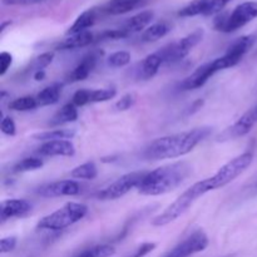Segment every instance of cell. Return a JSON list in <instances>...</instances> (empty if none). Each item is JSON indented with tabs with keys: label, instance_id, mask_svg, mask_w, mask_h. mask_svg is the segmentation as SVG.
Returning a JSON list of instances; mask_svg holds the SVG:
<instances>
[{
	"label": "cell",
	"instance_id": "cell-30",
	"mask_svg": "<svg viewBox=\"0 0 257 257\" xmlns=\"http://www.w3.org/2000/svg\"><path fill=\"white\" fill-rule=\"evenodd\" d=\"M115 253V248L110 245H97L75 257H110Z\"/></svg>",
	"mask_w": 257,
	"mask_h": 257
},
{
	"label": "cell",
	"instance_id": "cell-37",
	"mask_svg": "<svg viewBox=\"0 0 257 257\" xmlns=\"http://www.w3.org/2000/svg\"><path fill=\"white\" fill-rule=\"evenodd\" d=\"M135 102H136L135 94H131L130 93V94L123 95V97L115 103V108H117L118 110H127L135 104Z\"/></svg>",
	"mask_w": 257,
	"mask_h": 257
},
{
	"label": "cell",
	"instance_id": "cell-31",
	"mask_svg": "<svg viewBox=\"0 0 257 257\" xmlns=\"http://www.w3.org/2000/svg\"><path fill=\"white\" fill-rule=\"evenodd\" d=\"M117 94L115 88H104V89H89V103H100L113 99Z\"/></svg>",
	"mask_w": 257,
	"mask_h": 257
},
{
	"label": "cell",
	"instance_id": "cell-5",
	"mask_svg": "<svg viewBox=\"0 0 257 257\" xmlns=\"http://www.w3.org/2000/svg\"><path fill=\"white\" fill-rule=\"evenodd\" d=\"M257 18V2H245L238 4L227 14L218 15L215 19L216 30L222 33H232L241 29Z\"/></svg>",
	"mask_w": 257,
	"mask_h": 257
},
{
	"label": "cell",
	"instance_id": "cell-13",
	"mask_svg": "<svg viewBox=\"0 0 257 257\" xmlns=\"http://www.w3.org/2000/svg\"><path fill=\"white\" fill-rule=\"evenodd\" d=\"M38 153L47 157H54V156L72 157L75 153V148L69 140L49 141V142H44L38 148Z\"/></svg>",
	"mask_w": 257,
	"mask_h": 257
},
{
	"label": "cell",
	"instance_id": "cell-9",
	"mask_svg": "<svg viewBox=\"0 0 257 257\" xmlns=\"http://www.w3.org/2000/svg\"><path fill=\"white\" fill-rule=\"evenodd\" d=\"M202 38L203 30L197 29L195 32L190 33L188 35H186L185 38H182L178 42L163 47L161 50H162L163 55H165L166 63H173L178 62V60H182L183 58H186L192 52L193 48L202 40Z\"/></svg>",
	"mask_w": 257,
	"mask_h": 257
},
{
	"label": "cell",
	"instance_id": "cell-21",
	"mask_svg": "<svg viewBox=\"0 0 257 257\" xmlns=\"http://www.w3.org/2000/svg\"><path fill=\"white\" fill-rule=\"evenodd\" d=\"M98 18V10L97 9H88L85 12H83L79 17L75 19V22L73 23L72 27L67 30V35H73V34H79V33L88 32L90 27H93Z\"/></svg>",
	"mask_w": 257,
	"mask_h": 257
},
{
	"label": "cell",
	"instance_id": "cell-20",
	"mask_svg": "<svg viewBox=\"0 0 257 257\" xmlns=\"http://www.w3.org/2000/svg\"><path fill=\"white\" fill-rule=\"evenodd\" d=\"M94 40H95V35L88 30V32L79 33V34L68 35L63 42H60L59 44L57 45V49L59 50L78 49V48H83L92 44Z\"/></svg>",
	"mask_w": 257,
	"mask_h": 257
},
{
	"label": "cell",
	"instance_id": "cell-25",
	"mask_svg": "<svg viewBox=\"0 0 257 257\" xmlns=\"http://www.w3.org/2000/svg\"><path fill=\"white\" fill-rule=\"evenodd\" d=\"M208 3L210 0H192L188 3L187 5L178 10V17L181 18H191V17H197V15H205L207 12Z\"/></svg>",
	"mask_w": 257,
	"mask_h": 257
},
{
	"label": "cell",
	"instance_id": "cell-3",
	"mask_svg": "<svg viewBox=\"0 0 257 257\" xmlns=\"http://www.w3.org/2000/svg\"><path fill=\"white\" fill-rule=\"evenodd\" d=\"M212 191L210 183V178H206V180L200 181V182L195 183L193 186H191L190 188L185 191L181 196H178L177 200L173 201L167 208H166L163 212H161L160 215L156 216L152 220V225L156 227H162V226L168 225V223L173 222V221L177 220L178 217L183 215L193 203L196 202V200L200 197H202L205 193Z\"/></svg>",
	"mask_w": 257,
	"mask_h": 257
},
{
	"label": "cell",
	"instance_id": "cell-17",
	"mask_svg": "<svg viewBox=\"0 0 257 257\" xmlns=\"http://www.w3.org/2000/svg\"><path fill=\"white\" fill-rule=\"evenodd\" d=\"M163 63H166V60L162 50H158V52L147 55L141 62L140 68H138V78L146 80L151 79V78H153L157 74L158 69H160V67Z\"/></svg>",
	"mask_w": 257,
	"mask_h": 257
},
{
	"label": "cell",
	"instance_id": "cell-29",
	"mask_svg": "<svg viewBox=\"0 0 257 257\" xmlns=\"http://www.w3.org/2000/svg\"><path fill=\"white\" fill-rule=\"evenodd\" d=\"M38 107L37 98L30 97H20L14 99L13 102H10L9 108L13 110H17V112H28V110H33Z\"/></svg>",
	"mask_w": 257,
	"mask_h": 257
},
{
	"label": "cell",
	"instance_id": "cell-42",
	"mask_svg": "<svg viewBox=\"0 0 257 257\" xmlns=\"http://www.w3.org/2000/svg\"><path fill=\"white\" fill-rule=\"evenodd\" d=\"M45 78V72L44 70H38L34 73V79L35 80H43Z\"/></svg>",
	"mask_w": 257,
	"mask_h": 257
},
{
	"label": "cell",
	"instance_id": "cell-23",
	"mask_svg": "<svg viewBox=\"0 0 257 257\" xmlns=\"http://www.w3.org/2000/svg\"><path fill=\"white\" fill-rule=\"evenodd\" d=\"M60 93H62V84H59V83H54V84L45 87L35 97L37 98L38 107H45V105H52L58 103Z\"/></svg>",
	"mask_w": 257,
	"mask_h": 257
},
{
	"label": "cell",
	"instance_id": "cell-34",
	"mask_svg": "<svg viewBox=\"0 0 257 257\" xmlns=\"http://www.w3.org/2000/svg\"><path fill=\"white\" fill-rule=\"evenodd\" d=\"M0 130H2V132L7 136L17 135V125H15V122L13 120V118L9 117V115H5V117L2 118Z\"/></svg>",
	"mask_w": 257,
	"mask_h": 257
},
{
	"label": "cell",
	"instance_id": "cell-7",
	"mask_svg": "<svg viewBox=\"0 0 257 257\" xmlns=\"http://www.w3.org/2000/svg\"><path fill=\"white\" fill-rule=\"evenodd\" d=\"M230 68L227 60L222 57L216 58L212 62H208L206 64L198 67L195 72L191 75H188L187 78L182 80L180 83V89L181 90H192L201 88L202 85H205L207 83V80L212 77L213 74H216L217 72L223 69H227Z\"/></svg>",
	"mask_w": 257,
	"mask_h": 257
},
{
	"label": "cell",
	"instance_id": "cell-12",
	"mask_svg": "<svg viewBox=\"0 0 257 257\" xmlns=\"http://www.w3.org/2000/svg\"><path fill=\"white\" fill-rule=\"evenodd\" d=\"M80 191L82 188L79 183L72 180H64L43 186L38 191V195L45 198H54L64 197V196H77L79 195Z\"/></svg>",
	"mask_w": 257,
	"mask_h": 257
},
{
	"label": "cell",
	"instance_id": "cell-28",
	"mask_svg": "<svg viewBox=\"0 0 257 257\" xmlns=\"http://www.w3.org/2000/svg\"><path fill=\"white\" fill-rule=\"evenodd\" d=\"M43 161L38 157H27L23 158L22 161L17 163L13 167V172L14 173H22V172H29V171L39 170L43 167Z\"/></svg>",
	"mask_w": 257,
	"mask_h": 257
},
{
	"label": "cell",
	"instance_id": "cell-26",
	"mask_svg": "<svg viewBox=\"0 0 257 257\" xmlns=\"http://www.w3.org/2000/svg\"><path fill=\"white\" fill-rule=\"evenodd\" d=\"M75 136L74 130H53L47 131V132L38 133L33 136L35 141H42V142H49V141L58 140H70Z\"/></svg>",
	"mask_w": 257,
	"mask_h": 257
},
{
	"label": "cell",
	"instance_id": "cell-22",
	"mask_svg": "<svg viewBox=\"0 0 257 257\" xmlns=\"http://www.w3.org/2000/svg\"><path fill=\"white\" fill-rule=\"evenodd\" d=\"M78 119V109L73 103H67L63 105L50 119L49 124L52 127H57V125L67 124V123L75 122Z\"/></svg>",
	"mask_w": 257,
	"mask_h": 257
},
{
	"label": "cell",
	"instance_id": "cell-16",
	"mask_svg": "<svg viewBox=\"0 0 257 257\" xmlns=\"http://www.w3.org/2000/svg\"><path fill=\"white\" fill-rule=\"evenodd\" d=\"M153 17H155L153 12L146 10V12H141L140 14L130 18V19L119 28L123 38L130 37V35L135 34V33L142 32L143 29L146 30V28H148V25H150L151 22L153 20Z\"/></svg>",
	"mask_w": 257,
	"mask_h": 257
},
{
	"label": "cell",
	"instance_id": "cell-33",
	"mask_svg": "<svg viewBox=\"0 0 257 257\" xmlns=\"http://www.w3.org/2000/svg\"><path fill=\"white\" fill-rule=\"evenodd\" d=\"M53 59H54V53L53 52L43 53L33 60L30 68H32V70H34V73L38 70H44V68H47L53 62Z\"/></svg>",
	"mask_w": 257,
	"mask_h": 257
},
{
	"label": "cell",
	"instance_id": "cell-10",
	"mask_svg": "<svg viewBox=\"0 0 257 257\" xmlns=\"http://www.w3.org/2000/svg\"><path fill=\"white\" fill-rule=\"evenodd\" d=\"M208 243L210 241H208L207 235L203 231L197 230L185 240L181 241L178 245H176L170 252L166 253L165 257H191L195 253L205 251Z\"/></svg>",
	"mask_w": 257,
	"mask_h": 257
},
{
	"label": "cell",
	"instance_id": "cell-41",
	"mask_svg": "<svg viewBox=\"0 0 257 257\" xmlns=\"http://www.w3.org/2000/svg\"><path fill=\"white\" fill-rule=\"evenodd\" d=\"M155 248H156V243L146 242V243H143V245H141L140 247L136 250V252L133 253L132 257H145L146 255H148L150 252H152Z\"/></svg>",
	"mask_w": 257,
	"mask_h": 257
},
{
	"label": "cell",
	"instance_id": "cell-14",
	"mask_svg": "<svg viewBox=\"0 0 257 257\" xmlns=\"http://www.w3.org/2000/svg\"><path fill=\"white\" fill-rule=\"evenodd\" d=\"M30 210H32V205L27 200H17V198L5 200L3 201L2 207H0V220H2V223H4L10 218L22 217L27 215Z\"/></svg>",
	"mask_w": 257,
	"mask_h": 257
},
{
	"label": "cell",
	"instance_id": "cell-24",
	"mask_svg": "<svg viewBox=\"0 0 257 257\" xmlns=\"http://www.w3.org/2000/svg\"><path fill=\"white\" fill-rule=\"evenodd\" d=\"M171 32V24L167 22H158L155 24L150 25L145 32L142 33L141 40L145 43L157 42L161 38L166 37Z\"/></svg>",
	"mask_w": 257,
	"mask_h": 257
},
{
	"label": "cell",
	"instance_id": "cell-2",
	"mask_svg": "<svg viewBox=\"0 0 257 257\" xmlns=\"http://www.w3.org/2000/svg\"><path fill=\"white\" fill-rule=\"evenodd\" d=\"M191 166L186 162H176L162 166L146 173L137 187L145 196H160L176 190L190 176Z\"/></svg>",
	"mask_w": 257,
	"mask_h": 257
},
{
	"label": "cell",
	"instance_id": "cell-1",
	"mask_svg": "<svg viewBox=\"0 0 257 257\" xmlns=\"http://www.w3.org/2000/svg\"><path fill=\"white\" fill-rule=\"evenodd\" d=\"M210 127H198L176 135L166 136L153 141L143 151V158L148 161L173 160L192 152L202 141L211 135Z\"/></svg>",
	"mask_w": 257,
	"mask_h": 257
},
{
	"label": "cell",
	"instance_id": "cell-39",
	"mask_svg": "<svg viewBox=\"0 0 257 257\" xmlns=\"http://www.w3.org/2000/svg\"><path fill=\"white\" fill-rule=\"evenodd\" d=\"M13 63V55L8 52H3L0 54V75H4L8 72Z\"/></svg>",
	"mask_w": 257,
	"mask_h": 257
},
{
	"label": "cell",
	"instance_id": "cell-38",
	"mask_svg": "<svg viewBox=\"0 0 257 257\" xmlns=\"http://www.w3.org/2000/svg\"><path fill=\"white\" fill-rule=\"evenodd\" d=\"M17 247V237L10 236V237H4L0 240V252L8 253L12 252Z\"/></svg>",
	"mask_w": 257,
	"mask_h": 257
},
{
	"label": "cell",
	"instance_id": "cell-19",
	"mask_svg": "<svg viewBox=\"0 0 257 257\" xmlns=\"http://www.w3.org/2000/svg\"><path fill=\"white\" fill-rule=\"evenodd\" d=\"M256 40H257V34L243 35V37L238 38L236 42H233L232 44H231V47L228 48L226 54H228L230 57H232L233 59H236L238 63H240L241 60H242V58L246 55V53L253 47Z\"/></svg>",
	"mask_w": 257,
	"mask_h": 257
},
{
	"label": "cell",
	"instance_id": "cell-15",
	"mask_svg": "<svg viewBox=\"0 0 257 257\" xmlns=\"http://www.w3.org/2000/svg\"><path fill=\"white\" fill-rule=\"evenodd\" d=\"M102 55V52H92L89 54L85 55L82 59V62L73 69L68 77V82L75 83V82H82V80L87 79L88 75L93 72V69L97 65L98 59Z\"/></svg>",
	"mask_w": 257,
	"mask_h": 257
},
{
	"label": "cell",
	"instance_id": "cell-11",
	"mask_svg": "<svg viewBox=\"0 0 257 257\" xmlns=\"http://www.w3.org/2000/svg\"><path fill=\"white\" fill-rule=\"evenodd\" d=\"M257 124V105L248 109L247 112L243 113L232 125L226 128L220 136H218V141H230L236 140L246 136L247 133L251 132L253 127Z\"/></svg>",
	"mask_w": 257,
	"mask_h": 257
},
{
	"label": "cell",
	"instance_id": "cell-8",
	"mask_svg": "<svg viewBox=\"0 0 257 257\" xmlns=\"http://www.w3.org/2000/svg\"><path fill=\"white\" fill-rule=\"evenodd\" d=\"M146 173L147 172H131L122 176L117 181L110 183L109 186L100 190L97 193V198L100 201H113L123 197L131 190L137 188L140 186V183L142 182Z\"/></svg>",
	"mask_w": 257,
	"mask_h": 257
},
{
	"label": "cell",
	"instance_id": "cell-6",
	"mask_svg": "<svg viewBox=\"0 0 257 257\" xmlns=\"http://www.w3.org/2000/svg\"><path fill=\"white\" fill-rule=\"evenodd\" d=\"M253 155L251 152H245L237 157L232 158L230 162L220 168L212 177H210L211 188L217 190V188L225 187L226 185L235 181L242 172H245L248 166L252 163Z\"/></svg>",
	"mask_w": 257,
	"mask_h": 257
},
{
	"label": "cell",
	"instance_id": "cell-35",
	"mask_svg": "<svg viewBox=\"0 0 257 257\" xmlns=\"http://www.w3.org/2000/svg\"><path fill=\"white\" fill-rule=\"evenodd\" d=\"M72 103L75 107H83L85 104H89V89L77 90L73 95Z\"/></svg>",
	"mask_w": 257,
	"mask_h": 257
},
{
	"label": "cell",
	"instance_id": "cell-4",
	"mask_svg": "<svg viewBox=\"0 0 257 257\" xmlns=\"http://www.w3.org/2000/svg\"><path fill=\"white\" fill-rule=\"evenodd\" d=\"M88 213V207L83 203L68 202L63 207L58 208L57 211L50 215L45 216L38 222L37 228L39 230H52L60 231L69 226L74 225L78 221L83 220Z\"/></svg>",
	"mask_w": 257,
	"mask_h": 257
},
{
	"label": "cell",
	"instance_id": "cell-27",
	"mask_svg": "<svg viewBox=\"0 0 257 257\" xmlns=\"http://www.w3.org/2000/svg\"><path fill=\"white\" fill-rule=\"evenodd\" d=\"M98 175L97 166L94 162H85L78 167L73 168L70 172V177L78 180H94Z\"/></svg>",
	"mask_w": 257,
	"mask_h": 257
},
{
	"label": "cell",
	"instance_id": "cell-18",
	"mask_svg": "<svg viewBox=\"0 0 257 257\" xmlns=\"http://www.w3.org/2000/svg\"><path fill=\"white\" fill-rule=\"evenodd\" d=\"M146 3L147 0H109L100 8V12L107 15H120L138 9Z\"/></svg>",
	"mask_w": 257,
	"mask_h": 257
},
{
	"label": "cell",
	"instance_id": "cell-40",
	"mask_svg": "<svg viewBox=\"0 0 257 257\" xmlns=\"http://www.w3.org/2000/svg\"><path fill=\"white\" fill-rule=\"evenodd\" d=\"M2 2L4 5H9V7H27V5L39 4L45 0H2Z\"/></svg>",
	"mask_w": 257,
	"mask_h": 257
},
{
	"label": "cell",
	"instance_id": "cell-36",
	"mask_svg": "<svg viewBox=\"0 0 257 257\" xmlns=\"http://www.w3.org/2000/svg\"><path fill=\"white\" fill-rule=\"evenodd\" d=\"M231 0H210L208 3L207 12H206V17H211V15L218 14L226 5L230 3Z\"/></svg>",
	"mask_w": 257,
	"mask_h": 257
},
{
	"label": "cell",
	"instance_id": "cell-32",
	"mask_svg": "<svg viewBox=\"0 0 257 257\" xmlns=\"http://www.w3.org/2000/svg\"><path fill=\"white\" fill-rule=\"evenodd\" d=\"M131 62V54L124 50H120V52H115L113 54L109 55L107 63L109 67L113 68H120L124 67V65L130 64Z\"/></svg>",
	"mask_w": 257,
	"mask_h": 257
}]
</instances>
